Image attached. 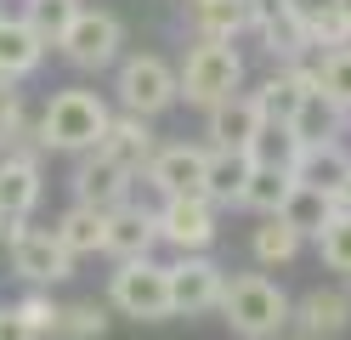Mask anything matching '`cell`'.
I'll return each instance as SVG.
<instances>
[{
    "label": "cell",
    "instance_id": "8d00e7d4",
    "mask_svg": "<svg viewBox=\"0 0 351 340\" xmlns=\"http://www.w3.org/2000/svg\"><path fill=\"white\" fill-rule=\"evenodd\" d=\"M187 6H199V0H187Z\"/></svg>",
    "mask_w": 351,
    "mask_h": 340
},
{
    "label": "cell",
    "instance_id": "9a60e30c",
    "mask_svg": "<svg viewBox=\"0 0 351 340\" xmlns=\"http://www.w3.org/2000/svg\"><path fill=\"white\" fill-rule=\"evenodd\" d=\"M40 204V165L29 153H0V221H29Z\"/></svg>",
    "mask_w": 351,
    "mask_h": 340
},
{
    "label": "cell",
    "instance_id": "44dd1931",
    "mask_svg": "<svg viewBox=\"0 0 351 340\" xmlns=\"http://www.w3.org/2000/svg\"><path fill=\"white\" fill-rule=\"evenodd\" d=\"M346 120H351V113H346L335 97H328L323 85H312V91H306V102H300V113H295L289 125H295L300 142H340Z\"/></svg>",
    "mask_w": 351,
    "mask_h": 340
},
{
    "label": "cell",
    "instance_id": "6da1fadb",
    "mask_svg": "<svg viewBox=\"0 0 351 340\" xmlns=\"http://www.w3.org/2000/svg\"><path fill=\"white\" fill-rule=\"evenodd\" d=\"M221 317L238 340H278L283 324H295V301L267 272H238L221 289Z\"/></svg>",
    "mask_w": 351,
    "mask_h": 340
},
{
    "label": "cell",
    "instance_id": "7c38bea8",
    "mask_svg": "<svg viewBox=\"0 0 351 340\" xmlns=\"http://www.w3.org/2000/svg\"><path fill=\"white\" fill-rule=\"evenodd\" d=\"M153 244H159V216H153V210H142V204H119V210H108L102 256L136 261V256H153Z\"/></svg>",
    "mask_w": 351,
    "mask_h": 340
},
{
    "label": "cell",
    "instance_id": "8fae6325",
    "mask_svg": "<svg viewBox=\"0 0 351 340\" xmlns=\"http://www.w3.org/2000/svg\"><path fill=\"white\" fill-rule=\"evenodd\" d=\"M130 181H136V176H130L125 165H114V159H108V153H85L80 159V170H74V204H91V210H119V204H130Z\"/></svg>",
    "mask_w": 351,
    "mask_h": 340
},
{
    "label": "cell",
    "instance_id": "e0dca14e",
    "mask_svg": "<svg viewBox=\"0 0 351 340\" xmlns=\"http://www.w3.org/2000/svg\"><path fill=\"white\" fill-rule=\"evenodd\" d=\"M40 57H46V40H40L23 17H6L0 12V80H23L40 68Z\"/></svg>",
    "mask_w": 351,
    "mask_h": 340
},
{
    "label": "cell",
    "instance_id": "1f68e13d",
    "mask_svg": "<svg viewBox=\"0 0 351 340\" xmlns=\"http://www.w3.org/2000/svg\"><path fill=\"white\" fill-rule=\"evenodd\" d=\"M17 131H23V97L12 91V80H0V153L12 148Z\"/></svg>",
    "mask_w": 351,
    "mask_h": 340
},
{
    "label": "cell",
    "instance_id": "484cf974",
    "mask_svg": "<svg viewBox=\"0 0 351 340\" xmlns=\"http://www.w3.org/2000/svg\"><path fill=\"white\" fill-rule=\"evenodd\" d=\"M300 136H295V125H278V120H261V131H255V142H250V159L255 165H278V170H295V159H300Z\"/></svg>",
    "mask_w": 351,
    "mask_h": 340
},
{
    "label": "cell",
    "instance_id": "4fadbf2b",
    "mask_svg": "<svg viewBox=\"0 0 351 340\" xmlns=\"http://www.w3.org/2000/svg\"><path fill=\"white\" fill-rule=\"evenodd\" d=\"M317 85V68H306V63H289V68H278L272 80H261V91H250L255 108H261V120H278V125H289L300 102H306V91Z\"/></svg>",
    "mask_w": 351,
    "mask_h": 340
},
{
    "label": "cell",
    "instance_id": "f546056e",
    "mask_svg": "<svg viewBox=\"0 0 351 340\" xmlns=\"http://www.w3.org/2000/svg\"><path fill=\"white\" fill-rule=\"evenodd\" d=\"M317 256H323L328 272H346V278H351V216L346 210L317 233Z\"/></svg>",
    "mask_w": 351,
    "mask_h": 340
},
{
    "label": "cell",
    "instance_id": "4316f807",
    "mask_svg": "<svg viewBox=\"0 0 351 340\" xmlns=\"http://www.w3.org/2000/svg\"><path fill=\"white\" fill-rule=\"evenodd\" d=\"M250 249H255V261H261V267H283V261H295L300 233H295V227L283 221V216H261V227H255Z\"/></svg>",
    "mask_w": 351,
    "mask_h": 340
},
{
    "label": "cell",
    "instance_id": "9c48e42d",
    "mask_svg": "<svg viewBox=\"0 0 351 340\" xmlns=\"http://www.w3.org/2000/svg\"><path fill=\"white\" fill-rule=\"evenodd\" d=\"M119 45H125V23H119L114 12L80 6L74 29L62 34V57H69L74 68H108V63L119 57Z\"/></svg>",
    "mask_w": 351,
    "mask_h": 340
},
{
    "label": "cell",
    "instance_id": "ac0fdd59",
    "mask_svg": "<svg viewBox=\"0 0 351 340\" xmlns=\"http://www.w3.org/2000/svg\"><path fill=\"white\" fill-rule=\"evenodd\" d=\"M255 131H261V108H255V97H244V91L210 108V148H244L250 153Z\"/></svg>",
    "mask_w": 351,
    "mask_h": 340
},
{
    "label": "cell",
    "instance_id": "5b68a950",
    "mask_svg": "<svg viewBox=\"0 0 351 340\" xmlns=\"http://www.w3.org/2000/svg\"><path fill=\"white\" fill-rule=\"evenodd\" d=\"M114 91H119V108L125 113H142V120H159L170 102H182V80H176V68L165 57H153V52L125 57Z\"/></svg>",
    "mask_w": 351,
    "mask_h": 340
},
{
    "label": "cell",
    "instance_id": "3957f363",
    "mask_svg": "<svg viewBox=\"0 0 351 340\" xmlns=\"http://www.w3.org/2000/svg\"><path fill=\"white\" fill-rule=\"evenodd\" d=\"M176 80H182V97L193 108H215V102H227L238 97V85H244V57L232 52V40H199L187 52V63L176 68Z\"/></svg>",
    "mask_w": 351,
    "mask_h": 340
},
{
    "label": "cell",
    "instance_id": "d590c367",
    "mask_svg": "<svg viewBox=\"0 0 351 340\" xmlns=\"http://www.w3.org/2000/svg\"><path fill=\"white\" fill-rule=\"evenodd\" d=\"M335 204H340V210H346V216H351V176H346V188H340V193H335Z\"/></svg>",
    "mask_w": 351,
    "mask_h": 340
},
{
    "label": "cell",
    "instance_id": "f1b7e54d",
    "mask_svg": "<svg viewBox=\"0 0 351 340\" xmlns=\"http://www.w3.org/2000/svg\"><path fill=\"white\" fill-rule=\"evenodd\" d=\"M57 335H62V340H102V335H108V312H102L97 301L62 306V317H57Z\"/></svg>",
    "mask_w": 351,
    "mask_h": 340
},
{
    "label": "cell",
    "instance_id": "d6986e66",
    "mask_svg": "<svg viewBox=\"0 0 351 340\" xmlns=\"http://www.w3.org/2000/svg\"><path fill=\"white\" fill-rule=\"evenodd\" d=\"M295 324L312 340H328V335L351 329V295L346 289H306L300 306H295Z\"/></svg>",
    "mask_w": 351,
    "mask_h": 340
},
{
    "label": "cell",
    "instance_id": "cb8c5ba5",
    "mask_svg": "<svg viewBox=\"0 0 351 340\" xmlns=\"http://www.w3.org/2000/svg\"><path fill=\"white\" fill-rule=\"evenodd\" d=\"M57 238H62V249H69L74 261H80V256H97L102 238H108V216L91 210V204H74V210L57 221Z\"/></svg>",
    "mask_w": 351,
    "mask_h": 340
},
{
    "label": "cell",
    "instance_id": "4dcf8cb0",
    "mask_svg": "<svg viewBox=\"0 0 351 340\" xmlns=\"http://www.w3.org/2000/svg\"><path fill=\"white\" fill-rule=\"evenodd\" d=\"M317 85L335 97L346 113H351V45H340V52H323L317 57Z\"/></svg>",
    "mask_w": 351,
    "mask_h": 340
},
{
    "label": "cell",
    "instance_id": "7a4b0ae2",
    "mask_svg": "<svg viewBox=\"0 0 351 340\" xmlns=\"http://www.w3.org/2000/svg\"><path fill=\"white\" fill-rule=\"evenodd\" d=\"M108 102L97 97V91H57V97L46 102V113H40V142H46L51 153H91L102 142V131H108Z\"/></svg>",
    "mask_w": 351,
    "mask_h": 340
},
{
    "label": "cell",
    "instance_id": "e575fe53",
    "mask_svg": "<svg viewBox=\"0 0 351 340\" xmlns=\"http://www.w3.org/2000/svg\"><path fill=\"white\" fill-rule=\"evenodd\" d=\"M335 6H340V0H289V12L306 23V34H312V29H317V23H323L328 12H335Z\"/></svg>",
    "mask_w": 351,
    "mask_h": 340
},
{
    "label": "cell",
    "instance_id": "ffe728a7",
    "mask_svg": "<svg viewBox=\"0 0 351 340\" xmlns=\"http://www.w3.org/2000/svg\"><path fill=\"white\" fill-rule=\"evenodd\" d=\"M255 170V159L244 148H210V170H204V199L210 204H238L244 199V181Z\"/></svg>",
    "mask_w": 351,
    "mask_h": 340
},
{
    "label": "cell",
    "instance_id": "5bb4252c",
    "mask_svg": "<svg viewBox=\"0 0 351 340\" xmlns=\"http://www.w3.org/2000/svg\"><path fill=\"white\" fill-rule=\"evenodd\" d=\"M153 125L142 120V113H114L108 120V131H102V142H97V153H108L114 165H125L130 176H142L147 170V159H153Z\"/></svg>",
    "mask_w": 351,
    "mask_h": 340
},
{
    "label": "cell",
    "instance_id": "2e32d148",
    "mask_svg": "<svg viewBox=\"0 0 351 340\" xmlns=\"http://www.w3.org/2000/svg\"><path fill=\"white\" fill-rule=\"evenodd\" d=\"M351 176V153L346 142H306L295 159V181L300 188H323V193H340Z\"/></svg>",
    "mask_w": 351,
    "mask_h": 340
},
{
    "label": "cell",
    "instance_id": "277c9868",
    "mask_svg": "<svg viewBox=\"0 0 351 340\" xmlns=\"http://www.w3.org/2000/svg\"><path fill=\"white\" fill-rule=\"evenodd\" d=\"M108 306L119 317H136V324H159L170 317V267L136 256V261H119V272L108 278Z\"/></svg>",
    "mask_w": 351,
    "mask_h": 340
},
{
    "label": "cell",
    "instance_id": "d6a6232c",
    "mask_svg": "<svg viewBox=\"0 0 351 340\" xmlns=\"http://www.w3.org/2000/svg\"><path fill=\"white\" fill-rule=\"evenodd\" d=\"M17 312L34 324V335H57V317H62L57 301H46V295H23V301H17Z\"/></svg>",
    "mask_w": 351,
    "mask_h": 340
},
{
    "label": "cell",
    "instance_id": "83f0119b",
    "mask_svg": "<svg viewBox=\"0 0 351 340\" xmlns=\"http://www.w3.org/2000/svg\"><path fill=\"white\" fill-rule=\"evenodd\" d=\"M74 17H80V0H29L23 6V23L46 45H62V34L74 29Z\"/></svg>",
    "mask_w": 351,
    "mask_h": 340
},
{
    "label": "cell",
    "instance_id": "7402d4cb",
    "mask_svg": "<svg viewBox=\"0 0 351 340\" xmlns=\"http://www.w3.org/2000/svg\"><path fill=\"white\" fill-rule=\"evenodd\" d=\"M278 216L289 221L300 238H317L323 227L340 216V204H335V193H323V188H300V181H295V193L283 199V210H278Z\"/></svg>",
    "mask_w": 351,
    "mask_h": 340
},
{
    "label": "cell",
    "instance_id": "74e56055",
    "mask_svg": "<svg viewBox=\"0 0 351 340\" xmlns=\"http://www.w3.org/2000/svg\"><path fill=\"white\" fill-rule=\"evenodd\" d=\"M300 340H312V335H300Z\"/></svg>",
    "mask_w": 351,
    "mask_h": 340
},
{
    "label": "cell",
    "instance_id": "d4e9b609",
    "mask_svg": "<svg viewBox=\"0 0 351 340\" xmlns=\"http://www.w3.org/2000/svg\"><path fill=\"white\" fill-rule=\"evenodd\" d=\"M193 29H199V40H238L250 29V6L244 0H199L193 6Z\"/></svg>",
    "mask_w": 351,
    "mask_h": 340
},
{
    "label": "cell",
    "instance_id": "30bf717a",
    "mask_svg": "<svg viewBox=\"0 0 351 340\" xmlns=\"http://www.w3.org/2000/svg\"><path fill=\"white\" fill-rule=\"evenodd\" d=\"M221 289H227V272L215 267L210 256H182L170 267V317H199L221 306Z\"/></svg>",
    "mask_w": 351,
    "mask_h": 340
},
{
    "label": "cell",
    "instance_id": "52a82bcc",
    "mask_svg": "<svg viewBox=\"0 0 351 340\" xmlns=\"http://www.w3.org/2000/svg\"><path fill=\"white\" fill-rule=\"evenodd\" d=\"M159 238L176 244L182 256H204V249L215 244V233H221V221H215V204L204 193L193 199H159Z\"/></svg>",
    "mask_w": 351,
    "mask_h": 340
},
{
    "label": "cell",
    "instance_id": "8992f818",
    "mask_svg": "<svg viewBox=\"0 0 351 340\" xmlns=\"http://www.w3.org/2000/svg\"><path fill=\"white\" fill-rule=\"evenodd\" d=\"M6 256H12V272L23 284H62V278H74V256L62 249L57 227L17 221L12 233H6Z\"/></svg>",
    "mask_w": 351,
    "mask_h": 340
},
{
    "label": "cell",
    "instance_id": "ba28073f",
    "mask_svg": "<svg viewBox=\"0 0 351 340\" xmlns=\"http://www.w3.org/2000/svg\"><path fill=\"white\" fill-rule=\"evenodd\" d=\"M204 170H210V148H199V142H165V148H153L142 176L153 181L159 199H193V193H204Z\"/></svg>",
    "mask_w": 351,
    "mask_h": 340
},
{
    "label": "cell",
    "instance_id": "603a6c76",
    "mask_svg": "<svg viewBox=\"0 0 351 340\" xmlns=\"http://www.w3.org/2000/svg\"><path fill=\"white\" fill-rule=\"evenodd\" d=\"M295 193V170H278V165H255L250 170V181H244V210H255V216H278L283 210V199Z\"/></svg>",
    "mask_w": 351,
    "mask_h": 340
},
{
    "label": "cell",
    "instance_id": "836d02e7",
    "mask_svg": "<svg viewBox=\"0 0 351 340\" xmlns=\"http://www.w3.org/2000/svg\"><path fill=\"white\" fill-rule=\"evenodd\" d=\"M0 340H40V335H34V324H29L23 312H17V301H12V306H0Z\"/></svg>",
    "mask_w": 351,
    "mask_h": 340
}]
</instances>
